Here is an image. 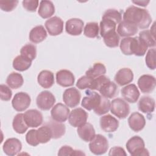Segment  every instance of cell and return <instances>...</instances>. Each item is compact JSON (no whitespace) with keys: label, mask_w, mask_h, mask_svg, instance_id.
I'll list each match as a JSON object with an SVG mask.
<instances>
[{"label":"cell","mask_w":156,"mask_h":156,"mask_svg":"<svg viewBox=\"0 0 156 156\" xmlns=\"http://www.w3.org/2000/svg\"><path fill=\"white\" fill-rule=\"evenodd\" d=\"M77 132L79 136L85 142H90L96 135L93 126L89 122L77 127Z\"/></svg>","instance_id":"603a6c76"},{"label":"cell","mask_w":156,"mask_h":156,"mask_svg":"<svg viewBox=\"0 0 156 156\" xmlns=\"http://www.w3.org/2000/svg\"><path fill=\"white\" fill-rule=\"evenodd\" d=\"M32 60L22 55L16 56L13 61V67L18 71H24L28 69L31 65Z\"/></svg>","instance_id":"4dcf8cb0"},{"label":"cell","mask_w":156,"mask_h":156,"mask_svg":"<svg viewBox=\"0 0 156 156\" xmlns=\"http://www.w3.org/2000/svg\"><path fill=\"white\" fill-rule=\"evenodd\" d=\"M111 113L119 119L126 118L130 113L129 104L121 98H116L110 102Z\"/></svg>","instance_id":"277c9868"},{"label":"cell","mask_w":156,"mask_h":156,"mask_svg":"<svg viewBox=\"0 0 156 156\" xmlns=\"http://www.w3.org/2000/svg\"><path fill=\"white\" fill-rule=\"evenodd\" d=\"M20 54L32 61L37 56V48L32 44H26L21 48Z\"/></svg>","instance_id":"8d00e7d4"},{"label":"cell","mask_w":156,"mask_h":156,"mask_svg":"<svg viewBox=\"0 0 156 156\" xmlns=\"http://www.w3.org/2000/svg\"><path fill=\"white\" fill-rule=\"evenodd\" d=\"M108 155H124L126 156L127 154L122 147L119 146H115L110 149Z\"/></svg>","instance_id":"f907efd6"},{"label":"cell","mask_w":156,"mask_h":156,"mask_svg":"<svg viewBox=\"0 0 156 156\" xmlns=\"http://www.w3.org/2000/svg\"><path fill=\"white\" fill-rule=\"evenodd\" d=\"M110 102L108 99V98H106L102 96L101 102L97 108L94 109V112L98 115H102L110 110Z\"/></svg>","instance_id":"60d3db41"},{"label":"cell","mask_w":156,"mask_h":156,"mask_svg":"<svg viewBox=\"0 0 156 156\" xmlns=\"http://www.w3.org/2000/svg\"><path fill=\"white\" fill-rule=\"evenodd\" d=\"M116 24L108 19H102L100 23V34L102 37L105 34L113 30H116Z\"/></svg>","instance_id":"74e56055"},{"label":"cell","mask_w":156,"mask_h":156,"mask_svg":"<svg viewBox=\"0 0 156 156\" xmlns=\"http://www.w3.org/2000/svg\"><path fill=\"white\" fill-rule=\"evenodd\" d=\"M12 127L15 132L19 134H23L27 131L29 127L24 121V114L18 113L14 116L12 121Z\"/></svg>","instance_id":"f546056e"},{"label":"cell","mask_w":156,"mask_h":156,"mask_svg":"<svg viewBox=\"0 0 156 156\" xmlns=\"http://www.w3.org/2000/svg\"><path fill=\"white\" fill-rule=\"evenodd\" d=\"M144 140L139 136L131 137L126 143V148L129 153L133 156L149 155L147 149L145 147Z\"/></svg>","instance_id":"3957f363"},{"label":"cell","mask_w":156,"mask_h":156,"mask_svg":"<svg viewBox=\"0 0 156 156\" xmlns=\"http://www.w3.org/2000/svg\"><path fill=\"white\" fill-rule=\"evenodd\" d=\"M44 26L48 34L51 36L58 35L63 30V21L58 16H53L47 20Z\"/></svg>","instance_id":"7c38bea8"},{"label":"cell","mask_w":156,"mask_h":156,"mask_svg":"<svg viewBox=\"0 0 156 156\" xmlns=\"http://www.w3.org/2000/svg\"><path fill=\"white\" fill-rule=\"evenodd\" d=\"M106 68L102 63H95L93 66L85 72L86 76L94 79L106 73Z\"/></svg>","instance_id":"836d02e7"},{"label":"cell","mask_w":156,"mask_h":156,"mask_svg":"<svg viewBox=\"0 0 156 156\" xmlns=\"http://www.w3.org/2000/svg\"><path fill=\"white\" fill-rule=\"evenodd\" d=\"M6 83L10 88L12 89H18L23 85L24 79L21 74L12 72L7 76Z\"/></svg>","instance_id":"d6a6232c"},{"label":"cell","mask_w":156,"mask_h":156,"mask_svg":"<svg viewBox=\"0 0 156 156\" xmlns=\"http://www.w3.org/2000/svg\"><path fill=\"white\" fill-rule=\"evenodd\" d=\"M58 155H85V154L80 150H74L69 146H63L58 152Z\"/></svg>","instance_id":"b9f144b4"},{"label":"cell","mask_w":156,"mask_h":156,"mask_svg":"<svg viewBox=\"0 0 156 156\" xmlns=\"http://www.w3.org/2000/svg\"><path fill=\"white\" fill-rule=\"evenodd\" d=\"M121 51L126 55L134 54L136 56H143L148 47L139 37H125L122 38L119 44Z\"/></svg>","instance_id":"7a4b0ae2"},{"label":"cell","mask_w":156,"mask_h":156,"mask_svg":"<svg viewBox=\"0 0 156 156\" xmlns=\"http://www.w3.org/2000/svg\"><path fill=\"white\" fill-rule=\"evenodd\" d=\"M26 141L27 143L32 146H37L40 143L37 140L36 129H31L26 135Z\"/></svg>","instance_id":"bcb514c9"},{"label":"cell","mask_w":156,"mask_h":156,"mask_svg":"<svg viewBox=\"0 0 156 156\" xmlns=\"http://www.w3.org/2000/svg\"><path fill=\"white\" fill-rule=\"evenodd\" d=\"M121 93L123 98L130 103H135L140 97V91L133 83L129 84L123 87L121 90Z\"/></svg>","instance_id":"44dd1931"},{"label":"cell","mask_w":156,"mask_h":156,"mask_svg":"<svg viewBox=\"0 0 156 156\" xmlns=\"http://www.w3.org/2000/svg\"><path fill=\"white\" fill-rule=\"evenodd\" d=\"M114 80L119 86H124L132 82L133 80V71L129 68H122L116 73Z\"/></svg>","instance_id":"d6986e66"},{"label":"cell","mask_w":156,"mask_h":156,"mask_svg":"<svg viewBox=\"0 0 156 156\" xmlns=\"http://www.w3.org/2000/svg\"><path fill=\"white\" fill-rule=\"evenodd\" d=\"M155 100L150 97L144 96H142L138 101V110L143 113H152L155 110Z\"/></svg>","instance_id":"83f0119b"},{"label":"cell","mask_w":156,"mask_h":156,"mask_svg":"<svg viewBox=\"0 0 156 156\" xmlns=\"http://www.w3.org/2000/svg\"><path fill=\"white\" fill-rule=\"evenodd\" d=\"M85 93L87 96H85L82 101V107L89 111L97 108L101 102L102 96L96 91L90 90H87Z\"/></svg>","instance_id":"30bf717a"},{"label":"cell","mask_w":156,"mask_h":156,"mask_svg":"<svg viewBox=\"0 0 156 156\" xmlns=\"http://www.w3.org/2000/svg\"><path fill=\"white\" fill-rule=\"evenodd\" d=\"M123 20L132 23L140 29H147L152 22L149 11L135 5L129 7L123 14Z\"/></svg>","instance_id":"6da1fadb"},{"label":"cell","mask_w":156,"mask_h":156,"mask_svg":"<svg viewBox=\"0 0 156 156\" xmlns=\"http://www.w3.org/2000/svg\"><path fill=\"white\" fill-rule=\"evenodd\" d=\"M99 28L98 23H87L83 29V34L88 38H96L98 37Z\"/></svg>","instance_id":"d590c367"},{"label":"cell","mask_w":156,"mask_h":156,"mask_svg":"<svg viewBox=\"0 0 156 156\" xmlns=\"http://www.w3.org/2000/svg\"><path fill=\"white\" fill-rule=\"evenodd\" d=\"M93 80V78H91L86 75L82 76L77 80L76 87L80 90H84L86 88L90 89Z\"/></svg>","instance_id":"ee69618b"},{"label":"cell","mask_w":156,"mask_h":156,"mask_svg":"<svg viewBox=\"0 0 156 156\" xmlns=\"http://www.w3.org/2000/svg\"><path fill=\"white\" fill-rule=\"evenodd\" d=\"M55 102L54 94L49 91H43L37 97L36 104L37 107L41 110L46 111L51 108Z\"/></svg>","instance_id":"8992f818"},{"label":"cell","mask_w":156,"mask_h":156,"mask_svg":"<svg viewBox=\"0 0 156 156\" xmlns=\"http://www.w3.org/2000/svg\"><path fill=\"white\" fill-rule=\"evenodd\" d=\"M138 27L134 24L121 21L117 27V34L122 37H130L138 32Z\"/></svg>","instance_id":"7402d4cb"},{"label":"cell","mask_w":156,"mask_h":156,"mask_svg":"<svg viewBox=\"0 0 156 156\" xmlns=\"http://www.w3.org/2000/svg\"><path fill=\"white\" fill-rule=\"evenodd\" d=\"M46 37L47 32L42 25L36 26L35 27H33L30 30L29 35L30 41L35 44L44 41Z\"/></svg>","instance_id":"cb8c5ba5"},{"label":"cell","mask_w":156,"mask_h":156,"mask_svg":"<svg viewBox=\"0 0 156 156\" xmlns=\"http://www.w3.org/2000/svg\"><path fill=\"white\" fill-rule=\"evenodd\" d=\"M24 119L29 127H38L43 122L42 113L36 109L27 110L24 113Z\"/></svg>","instance_id":"8fae6325"},{"label":"cell","mask_w":156,"mask_h":156,"mask_svg":"<svg viewBox=\"0 0 156 156\" xmlns=\"http://www.w3.org/2000/svg\"><path fill=\"white\" fill-rule=\"evenodd\" d=\"M98 91L102 96L110 99L116 94L118 87L115 83L109 80L104 83Z\"/></svg>","instance_id":"f1b7e54d"},{"label":"cell","mask_w":156,"mask_h":156,"mask_svg":"<svg viewBox=\"0 0 156 156\" xmlns=\"http://www.w3.org/2000/svg\"><path fill=\"white\" fill-rule=\"evenodd\" d=\"M108 148V141L107 139L101 134L95 135L89 143L90 151L94 155H99L104 154L107 151Z\"/></svg>","instance_id":"5b68a950"},{"label":"cell","mask_w":156,"mask_h":156,"mask_svg":"<svg viewBox=\"0 0 156 156\" xmlns=\"http://www.w3.org/2000/svg\"><path fill=\"white\" fill-rule=\"evenodd\" d=\"M102 19H108L110 20L116 24H119L122 20L121 13L116 9H108L103 14Z\"/></svg>","instance_id":"f35d334b"},{"label":"cell","mask_w":156,"mask_h":156,"mask_svg":"<svg viewBox=\"0 0 156 156\" xmlns=\"http://www.w3.org/2000/svg\"><path fill=\"white\" fill-rule=\"evenodd\" d=\"M22 149L21 142L16 138L7 139L3 144L2 149L4 152L9 156L17 155Z\"/></svg>","instance_id":"9a60e30c"},{"label":"cell","mask_w":156,"mask_h":156,"mask_svg":"<svg viewBox=\"0 0 156 156\" xmlns=\"http://www.w3.org/2000/svg\"><path fill=\"white\" fill-rule=\"evenodd\" d=\"M137 83L142 93H149L155 89V78L150 74H143L139 77Z\"/></svg>","instance_id":"5bb4252c"},{"label":"cell","mask_w":156,"mask_h":156,"mask_svg":"<svg viewBox=\"0 0 156 156\" xmlns=\"http://www.w3.org/2000/svg\"><path fill=\"white\" fill-rule=\"evenodd\" d=\"M31 99L30 96L25 92L16 93L12 101L13 108L17 112H23L26 110L30 105Z\"/></svg>","instance_id":"52a82bcc"},{"label":"cell","mask_w":156,"mask_h":156,"mask_svg":"<svg viewBox=\"0 0 156 156\" xmlns=\"http://www.w3.org/2000/svg\"><path fill=\"white\" fill-rule=\"evenodd\" d=\"M99 123L101 129L107 133L115 132L119 127L118 120L109 114L101 116Z\"/></svg>","instance_id":"2e32d148"},{"label":"cell","mask_w":156,"mask_h":156,"mask_svg":"<svg viewBox=\"0 0 156 156\" xmlns=\"http://www.w3.org/2000/svg\"><path fill=\"white\" fill-rule=\"evenodd\" d=\"M139 37L145 43L147 47H155V37L149 30H144L140 32Z\"/></svg>","instance_id":"ab89813d"},{"label":"cell","mask_w":156,"mask_h":156,"mask_svg":"<svg viewBox=\"0 0 156 156\" xmlns=\"http://www.w3.org/2000/svg\"><path fill=\"white\" fill-rule=\"evenodd\" d=\"M38 84L44 88H49L54 83V74L49 70H43L37 76Z\"/></svg>","instance_id":"d4e9b609"},{"label":"cell","mask_w":156,"mask_h":156,"mask_svg":"<svg viewBox=\"0 0 156 156\" xmlns=\"http://www.w3.org/2000/svg\"><path fill=\"white\" fill-rule=\"evenodd\" d=\"M83 21L76 18H73L66 21L65 24V30L67 34L73 36L79 35L83 29Z\"/></svg>","instance_id":"e0dca14e"},{"label":"cell","mask_w":156,"mask_h":156,"mask_svg":"<svg viewBox=\"0 0 156 156\" xmlns=\"http://www.w3.org/2000/svg\"><path fill=\"white\" fill-rule=\"evenodd\" d=\"M0 95L1 99L4 101H9L12 96V91L9 88V87L1 84L0 85Z\"/></svg>","instance_id":"c3c4849f"},{"label":"cell","mask_w":156,"mask_h":156,"mask_svg":"<svg viewBox=\"0 0 156 156\" xmlns=\"http://www.w3.org/2000/svg\"><path fill=\"white\" fill-rule=\"evenodd\" d=\"M37 140L39 143L44 144L52 138V132L49 127L46 124L42 126L36 130Z\"/></svg>","instance_id":"1f68e13d"},{"label":"cell","mask_w":156,"mask_h":156,"mask_svg":"<svg viewBox=\"0 0 156 156\" xmlns=\"http://www.w3.org/2000/svg\"><path fill=\"white\" fill-rule=\"evenodd\" d=\"M18 4V1H0V7L4 12H12Z\"/></svg>","instance_id":"7dc6e473"},{"label":"cell","mask_w":156,"mask_h":156,"mask_svg":"<svg viewBox=\"0 0 156 156\" xmlns=\"http://www.w3.org/2000/svg\"><path fill=\"white\" fill-rule=\"evenodd\" d=\"M69 113L70 111L68 107L62 103H58L52 108L51 116L54 121L63 122L68 119Z\"/></svg>","instance_id":"4fadbf2b"},{"label":"cell","mask_w":156,"mask_h":156,"mask_svg":"<svg viewBox=\"0 0 156 156\" xmlns=\"http://www.w3.org/2000/svg\"><path fill=\"white\" fill-rule=\"evenodd\" d=\"M132 2L137 4L140 6H142V7H146L147 5V4L149 3V1H132Z\"/></svg>","instance_id":"816d5d0a"},{"label":"cell","mask_w":156,"mask_h":156,"mask_svg":"<svg viewBox=\"0 0 156 156\" xmlns=\"http://www.w3.org/2000/svg\"><path fill=\"white\" fill-rule=\"evenodd\" d=\"M128 124L130 128L135 132L143 129L146 125V119L143 115L139 112L132 113L128 118Z\"/></svg>","instance_id":"ffe728a7"},{"label":"cell","mask_w":156,"mask_h":156,"mask_svg":"<svg viewBox=\"0 0 156 156\" xmlns=\"http://www.w3.org/2000/svg\"><path fill=\"white\" fill-rule=\"evenodd\" d=\"M45 124L48 126L51 129L52 132V138L53 139L60 138L65 133V125L62 122L55 121L52 119L48 121Z\"/></svg>","instance_id":"484cf974"},{"label":"cell","mask_w":156,"mask_h":156,"mask_svg":"<svg viewBox=\"0 0 156 156\" xmlns=\"http://www.w3.org/2000/svg\"><path fill=\"white\" fill-rule=\"evenodd\" d=\"M88 113L82 108L73 109L68 117V122L74 127H79L87 122Z\"/></svg>","instance_id":"ba28073f"},{"label":"cell","mask_w":156,"mask_h":156,"mask_svg":"<svg viewBox=\"0 0 156 156\" xmlns=\"http://www.w3.org/2000/svg\"><path fill=\"white\" fill-rule=\"evenodd\" d=\"M102 38L105 46L107 47L116 48L119 45V36L116 30H113L107 33L102 37Z\"/></svg>","instance_id":"e575fe53"},{"label":"cell","mask_w":156,"mask_h":156,"mask_svg":"<svg viewBox=\"0 0 156 156\" xmlns=\"http://www.w3.org/2000/svg\"><path fill=\"white\" fill-rule=\"evenodd\" d=\"M81 94L76 88H67L63 94V101L66 105L70 108L76 107L80 101Z\"/></svg>","instance_id":"9c48e42d"},{"label":"cell","mask_w":156,"mask_h":156,"mask_svg":"<svg viewBox=\"0 0 156 156\" xmlns=\"http://www.w3.org/2000/svg\"><path fill=\"white\" fill-rule=\"evenodd\" d=\"M75 77L73 73L68 69H61L56 73L57 83L63 87L73 86L74 83Z\"/></svg>","instance_id":"ac0fdd59"},{"label":"cell","mask_w":156,"mask_h":156,"mask_svg":"<svg viewBox=\"0 0 156 156\" xmlns=\"http://www.w3.org/2000/svg\"><path fill=\"white\" fill-rule=\"evenodd\" d=\"M55 13V7L51 1H41L38 10V15L43 19L49 18Z\"/></svg>","instance_id":"4316f807"},{"label":"cell","mask_w":156,"mask_h":156,"mask_svg":"<svg viewBox=\"0 0 156 156\" xmlns=\"http://www.w3.org/2000/svg\"><path fill=\"white\" fill-rule=\"evenodd\" d=\"M109 80H110V79L104 75H102V76H101L96 78H94V79H93V82H92V84H91V86L90 90L98 91L99 90V88L101 87V86L104 83H105Z\"/></svg>","instance_id":"f6af8a7d"},{"label":"cell","mask_w":156,"mask_h":156,"mask_svg":"<svg viewBox=\"0 0 156 156\" xmlns=\"http://www.w3.org/2000/svg\"><path fill=\"white\" fill-rule=\"evenodd\" d=\"M39 1L37 0H24L22 2L23 7L28 12H34L38 6Z\"/></svg>","instance_id":"681fc988"},{"label":"cell","mask_w":156,"mask_h":156,"mask_svg":"<svg viewBox=\"0 0 156 156\" xmlns=\"http://www.w3.org/2000/svg\"><path fill=\"white\" fill-rule=\"evenodd\" d=\"M155 49L152 48L150 49L146 56V66L152 70H154L156 68V63H155Z\"/></svg>","instance_id":"7bdbcfd3"}]
</instances>
